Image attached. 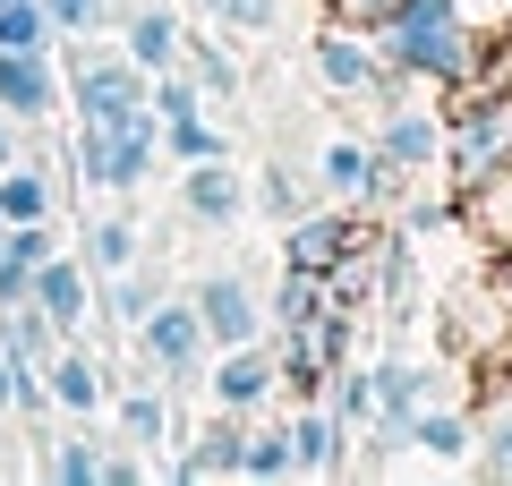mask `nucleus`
I'll list each match as a JSON object with an SVG mask.
<instances>
[{
  "mask_svg": "<svg viewBox=\"0 0 512 486\" xmlns=\"http://www.w3.org/2000/svg\"><path fill=\"white\" fill-rule=\"evenodd\" d=\"M367 35H376V52L427 94L470 86V69H478V35H470V18H461V0H402V9L384 26H367Z\"/></svg>",
  "mask_w": 512,
  "mask_h": 486,
  "instance_id": "nucleus-1",
  "label": "nucleus"
},
{
  "mask_svg": "<svg viewBox=\"0 0 512 486\" xmlns=\"http://www.w3.org/2000/svg\"><path fill=\"white\" fill-rule=\"evenodd\" d=\"M436 350H444V367H461V376H487V384L512 376V282H504V265H487L461 290H444Z\"/></svg>",
  "mask_w": 512,
  "mask_h": 486,
  "instance_id": "nucleus-2",
  "label": "nucleus"
},
{
  "mask_svg": "<svg viewBox=\"0 0 512 486\" xmlns=\"http://www.w3.org/2000/svg\"><path fill=\"white\" fill-rule=\"evenodd\" d=\"M512 162V86H453L444 94V188L461 205Z\"/></svg>",
  "mask_w": 512,
  "mask_h": 486,
  "instance_id": "nucleus-3",
  "label": "nucleus"
},
{
  "mask_svg": "<svg viewBox=\"0 0 512 486\" xmlns=\"http://www.w3.org/2000/svg\"><path fill=\"white\" fill-rule=\"evenodd\" d=\"M69 111L86 128H128V120H146V94H154V77L137 69V60L120 52V43H103V35H86V43H69Z\"/></svg>",
  "mask_w": 512,
  "mask_h": 486,
  "instance_id": "nucleus-4",
  "label": "nucleus"
},
{
  "mask_svg": "<svg viewBox=\"0 0 512 486\" xmlns=\"http://www.w3.org/2000/svg\"><path fill=\"white\" fill-rule=\"evenodd\" d=\"M316 77H325L333 94H359V103H376V111L393 103V94H419L402 69H393V60L376 52V35H367V26H342V18L316 26Z\"/></svg>",
  "mask_w": 512,
  "mask_h": 486,
  "instance_id": "nucleus-5",
  "label": "nucleus"
},
{
  "mask_svg": "<svg viewBox=\"0 0 512 486\" xmlns=\"http://www.w3.org/2000/svg\"><path fill=\"white\" fill-rule=\"evenodd\" d=\"M384 239V214H350V205H308V214H291L282 222V265H299V273H333L342 256H359V248H376Z\"/></svg>",
  "mask_w": 512,
  "mask_h": 486,
  "instance_id": "nucleus-6",
  "label": "nucleus"
},
{
  "mask_svg": "<svg viewBox=\"0 0 512 486\" xmlns=\"http://www.w3.org/2000/svg\"><path fill=\"white\" fill-rule=\"evenodd\" d=\"M128 342H137L146 376L171 384V393H180V384H197L205 359H214V342H205V324H197V307H188V299H154V316L137 324Z\"/></svg>",
  "mask_w": 512,
  "mask_h": 486,
  "instance_id": "nucleus-7",
  "label": "nucleus"
},
{
  "mask_svg": "<svg viewBox=\"0 0 512 486\" xmlns=\"http://www.w3.org/2000/svg\"><path fill=\"white\" fill-rule=\"evenodd\" d=\"M376 154L393 162V180H402V188L436 180V171H444V111L419 103V94H393L384 120H376Z\"/></svg>",
  "mask_w": 512,
  "mask_h": 486,
  "instance_id": "nucleus-8",
  "label": "nucleus"
},
{
  "mask_svg": "<svg viewBox=\"0 0 512 486\" xmlns=\"http://www.w3.org/2000/svg\"><path fill=\"white\" fill-rule=\"evenodd\" d=\"M316 188H325L333 205H350V214H384V205L402 197V180H393V162L376 154V137H325Z\"/></svg>",
  "mask_w": 512,
  "mask_h": 486,
  "instance_id": "nucleus-9",
  "label": "nucleus"
},
{
  "mask_svg": "<svg viewBox=\"0 0 512 486\" xmlns=\"http://www.w3.org/2000/svg\"><path fill=\"white\" fill-rule=\"evenodd\" d=\"M197 384H205V401H214V410H239V418H256L265 401L282 393V359H274V333H265V342H231V350H214Z\"/></svg>",
  "mask_w": 512,
  "mask_h": 486,
  "instance_id": "nucleus-10",
  "label": "nucleus"
},
{
  "mask_svg": "<svg viewBox=\"0 0 512 486\" xmlns=\"http://www.w3.org/2000/svg\"><path fill=\"white\" fill-rule=\"evenodd\" d=\"M188 307H197V324H205V342H214V350L265 342V333H274V324H265V299L248 290V273H205V282L188 290Z\"/></svg>",
  "mask_w": 512,
  "mask_h": 486,
  "instance_id": "nucleus-11",
  "label": "nucleus"
},
{
  "mask_svg": "<svg viewBox=\"0 0 512 486\" xmlns=\"http://www.w3.org/2000/svg\"><path fill=\"white\" fill-rule=\"evenodd\" d=\"M60 103H69V77L52 52H0V111L18 128H43Z\"/></svg>",
  "mask_w": 512,
  "mask_h": 486,
  "instance_id": "nucleus-12",
  "label": "nucleus"
},
{
  "mask_svg": "<svg viewBox=\"0 0 512 486\" xmlns=\"http://www.w3.org/2000/svg\"><path fill=\"white\" fill-rule=\"evenodd\" d=\"M26 299L60 324V342H77L86 316H94V265H86V256H69V248H52V256L35 265V282H26Z\"/></svg>",
  "mask_w": 512,
  "mask_h": 486,
  "instance_id": "nucleus-13",
  "label": "nucleus"
},
{
  "mask_svg": "<svg viewBox=\"0 0 512 486\" xmlns=\"http://www.w3.org/2000/svg\"><path fill=\"white\" fill-rule=\"evenodd\" d=\"M43 384H52V410H60V418H103V410H111V367L86 350V333L60 342L52 359H43Z\"/></svg>",
  "mask_w": 512,
  "mask_h": 486,
  "instance_id": "nucleus-14",
  "label": "nucleus"
},
{
  "mask_svg": "<svg viewBox=\"0 0 512 486\" xmlns=\"http://www.w3.org/2000/svg\"><path fill=\"white\" fill-rule=\"evenodd\" d=\"M188 452H171V478L180 486H214V478H239V452H248V418L239 410H214L197 435H180Z\"/></svg>",
  "mask_w": 512,
  "mask_h": 486,
  "instance_id": "nucleus-15",
  "label": "nucleus"
},
{
  "mask_svg": "<svg viewBox=\"0 0 512 486\" xmlns=\"http://www.w3.org/2000/svg\"><path fill=\"white\" fill-rule=\"evenodd\" d=\"M367 376H376V427H367V435H376V444H402V427L436 401V367H419V359H376Z\"/></svg>",
  "mask_w": 512,
  "mask_h": 486,
  "instance_id": "nucleus-16",
  "label": "nucleus"
},
{
  "mask_svg": "<svg viewBox=\"0 0 512 486\" xmlns=\"http://www.w3.org/2000/svg\"><path fill=\"white\" fill-rule=\"evenodd\" d=\"M180 205H188V222H205V231H222V222H239V214H248V180L231 171V154L180 162Z\"/></svg>",
  "mask_w": 512,
  "mask_h": 486,
  "instance_id": "nucleus-17",
  "label": "nucleus"
},
{
  "mask_svg": "<svg viewBox=\"0 0 512 486\" xmlns=\"http://www.w3.org/2000/svg\"><path fill=\"white\" fill-rule=\"evenodd\" d=\"M291 444H299V478H350V444L359 435L325 401H291Z\"/></svg>",
  "mask_w": 512,
  "mask_h": 486,
  "instance_id": "nucleus-18",
  "label": "nucleus"
},
{
  "mask_svg": "<svg viewBox=\"0 0 512 486\" xmlns=\"http://www.w3.org/2000/svg\"><path fill=\"white\" fill-rule=\"evenodd\" d=\"M402 452H419V461H436V469H470V452H478V418L453 410V401H427V410L402 427Z\"/></svg>",
  "mask_w": 512,
  "mask_h": 486,
  "instance_id": "nucleus-19",
  "label": "nucleus"
},
{
  "mask_svg": "<svg viewBox=\"0 0 512 486\" xmlns=\"http://www.w3.org/2000/svg\"><path fill=\"white\" fill-rule=\"evenodd\" d=\"M111 35H120V52L137 60L146 77H163V69H180V43H188V26L171 18L163 0H146V9H120V26H111Z\"/></svg>",
  "mask_w": 512,
  "mask_h": 486,
  "instance_id": "nucleus-20",
  "label": "nucleus"
},
{
  "mask_svg": "<svg viewBox=\"0 0 512 486\" xmlns=\"http://www.w3.org/2000/svg\"><path fill=\"white\" fill-rule=\"evenodd\" d=\"M120 444L154 452V444H180V410H171V384H128L120 393Z\"/></svg>",
  "mask_w": 512,
  "mask_h": 486,
  "instance_id": "nucleus-21",
  "label": "nucleus"
},
{
  "mask_svg": "<svg viewBox=\"0 0 512 486\" xmlns=\"http://www.w3.org/2000/svg\"><path fill=\"white\" fill-rule=\"evenodd\" d=\"M103 435H94V418H77V435H52V452H43V478L52 486H103Z\"/></svg>",
  "mask_w": 512,
  "mask_h": 486,
  "instance_id": "nucleus-22",
  "label": "nucleus"
},
{
  "mask_svg": "<svg viewBox=\"0 0 512 486\" xmlns=\"http://www.w3.org/2000/svg\"><path fill=\"white\" fill-rule=\"evenodd\" d=\"M60 350V324L43 316L35 299H18V307H0V359H18V367H43Z\"/></svg>",
  "mask_w": 512,
  "mask_h": 486,
  "instance_id": "nucleus-23",
  "label": "nucleus"
},
{
  "mask_svg": "<svg viewBox=\"0 0 512 486\" xmlns=\"http://www.w3.org/2000/svg\"><path fill=\"white\" fill-rule=\"evenodd\" d=\"M470 469H478V478H495V486H512V376L495 384V401L478 410V452H470Z\"/></svg>",
  "mask_w": 512,
  "mask_h": 486,
  "instance_id": "nucleus-24",
  "label": "nucleus"
},
{
  "mask_svg": "<svg viewBox=\"0 0 512 486\" xmlns=\"http://www.w3.org/2000/svg\"><path fill=\"white\" fill-rule=\"evenodd\" d=\"M94 299H103V316L120 324V333H137V324L154 316V299H163V282H154L146 265H128V273H103V282H94Z\"/></svg>",
  "mask_w": 512,
  "mask_h": 486,
  "instance_id": "nucleus-25",
  "label": "nucleus"
},
{
  "mask_svg": "<svg viewBox=\"0 0 512 486\" xmlns=\"http://www.w3.org/2000/svg\"><path fill=\"white\" fill-rule=\"evenodd\" d=\"M239 478H256V486H291V478H299L291 418H282V427H248V452H239Z\"/></svg>",
  "mask_w": 512,
  "mask_h": 486,
  "instance_id": "nucleus-26",
  "label": "nucleus"
},
{
  "mask_svg": "<svg viewBox=\"0 0 512 486\" xmlns=\"http://www.w3.org/2000/svg\"><path fill=\"white\" fill-rule=\"evenodd\" d=\"M316 316H325V273H299V265H282L274 299H265V324H274V333H299V324H316Z\"/></svg>",
  "mask_w": 512,
  "mask_h": 486,
  "instance_id": "nucleus-27",
  "label": "nucleus"
},
{
  "mask_svg": "<svg viewBox=\"0 0 512 486\" xmlns=\"http://www.w3.org/2000/svg\"><path fill=\"white\" fill-rule=\"evenodd\" d=\"M325 410L342 418L350 435H367V427H376V376H367L359 359H342V367L325 376Z\"/></svg>",
  "mask_w": 512,
  "mask_h": 486,
  "instance_id": "nucleus-28",
  "label": "nucleus"
},
{
  "mask_svg": "<svg viewBox=\"0 0 512 486\" xmlns=\"http://www.w3.org/2000/svg\"><path fill=\"white\" fill-rule=\"evenodd\" d=\"M52 180H43V171H35V162H9V171H0V222H52Z\"/></svg>",
  "mask_w": 512,
  "mask_h": 486,
  "instance_id": "nucleus-29",
  "label": "nucleus"
},
{
  "mask_svg": "<svg viewBox=\"0 0 512 486\" xmlns=\"http://www.w3.org/2000/svg\"><path fill=\"white\" fill-rule=\"evenodd\" d=\"M274 359H282V393H291V401H325V376H333V367L316 359L308 324H299V333H274Z\"/></svg>",
  "mask_w": 512,
  "mask_h": 486,
  "instance_id": "nucleus-30",
  "label": "nucleus"
},
{
  "mask_svg": "<svg viewBox=\"0 0 512 486\" xmlns=\"http://www.w3.org/2000/svg\"><path fill=\"white\" fill-rule=\"evenodd\" d=\"M137 256H146V231H137L128 214H103V222L86 231V265H94V282H103V273H128Z\"/></svg>",
  "mask_w": 512,
  "mask_h": 486,
  "instance_id": "nucleus-31",
  "label": "nucleus"
},
{
  "mask_svg": "<svg viewBox=\"0 0 512 486\" xmlns=\"http://www.w3.org/2000/svg\"><path fill=\"white\" fill-rule=\"evenodd\" d=\"M180 69L205 86V103H239V60L222 52L214 35H188V43H180Z\"/></svg>",
  "mask_w": 512,
  "mask_h": 486,
  "instance_id": "nucleus-32",
  "label": "nucleus"
},
{
  "mask_svg": "<svg viewBox=\"0 0 512 486\" xmlns=\"http://www.w3.org/2000/svg\"><path fill=\"white\" fill-rule=\"evenodd\" d=\"M248 205H256V214H265V222H274V231H282V222H291V214H308V188L291 180V162H265V171H256V180H248Z\"/></svg>",
  "mask_w": 512,
  "mask_h": 486,
  "instance_id": "nucleus-33",
  "label": "nucleus"
},
{
  "mask_svg": "<svg viewBox=\"0 0 512 486\" xmlns=\"http://www.w3.org/2000/svg\"><path fill=\"white\" fill-rule=\"evenodd\" d=\"M43 18H52L60 43H86V35H111L120 26V0H43Z\"/></svg>",
  "mask_w": 512,
  "mask_h": 486,
  "instance_id": "nucleus-34",
  "label": "nucleus"
},
{
  "mask_svg": "<svg viewBox=\"0 0 512 486\" xmlns=\"http://www.w3.org/2000/svg\"><path fill=\"white\" fill-rule=\"evenodd\" d=\"M52 18H43V0H0V52H52Z\"/></svg>",
  "mask_w": 512,
  "mask_h": 486,
  "instance_id": "nucleus-35",
  "label": "nucleus"
},
{
  "mask_svg": "<svg viewBox=\"0 0 512 486\" xmlns=\"http://www.w3.org/2000/svg\"><path fill=\"white\" fill-rule=\"evenodd\" d=\"M205 154H231V137H222L205 111H197V120H163V162H171V171H180V162H205Z\"/></svg>",
  "mask_w": 512,
  "mask_h": 486,
  "instance_id": "nucleus-36",
  "label": "nucleus"
},
{
  "mask_svg": "<svg viewBox=\"0 0 512 486\" xmlns=\"http://www.w3.org/2000/svg\"><path fill=\"white\" fill-rule=\"evenodd\" d=\"M197 9L222 35H274V18H282V0H197Z\"/></svg>",
  "mask_w": 512,
  "mask_h": 486,
  "instance_id": "nucleus-37",
  "label": "nucleus"
},
{
  "mask_svg": "<svg viewBox=\"0 0 512 486\" xmlns=\"http://www.w3.org/2000/svg\"><path fill=\"white\" fill-rule=\"evenodd\" d=\"M146 103H154V120H197V111H205V86H197L188 69H163Z\"/></svg>",
  "mask_w": 512,
  "mask_h": 486,
  "instance_id": "nucleus-38",
  "label": "nucleus"
},
{
  "mask_svg": "<svg viewBox=\"0 0 512 486\" xmlns=\"http://www.w3.org/2000/svg\"><path fill=\"white\" fill-rule=\"evenodd\" d=\"M316 9H325V18H342V26H384L402 0H316Z\"/></svg>",
  "mask_w": 512,
  "mask_h": 486,
  "instance_id": "nucleus-39",
  "label": "nucleus"
},
{
  "mask_svg": "<svg viewBox=\"0 0 512 486\" xmlns=\"http://www.w3.org/2000/svg\"><path fill=\"white\" fill-rule=\"evenodd\" d=\"M0 418H18V359H0Z\"/></svg>",
  "mask_w": 512,
  "mask_h": 486,
  "instance_id": "nucleus-40",
  "label": "nucleus"
},
{
  "mask_svg": "<svg viewBox=\"0 0 512 486\" xmlns=\"http://www.w3.org/2000/svg\"><path fill=\"white\" fill-rule=\"evenodd\" d=\"M18 137H26V128L9 120V111H0V171H9V162H18Z\"/></svg>",
  "mask_w": 512,
  "mask_h": 486,
  "instance_id": "nucleus-41",
  "label": "nucleus"
},
{
  "mask_svg": "<svg viewBox=\"0 0 512 486\" xmlns=\"http://www.w3.org/2000/svg\"><path fill=\"white\" fill-rule=\"evenodd\" d=\"M495 265H504V282H512V239H504V256H495Z\"/></svg>",
  "mask_w": 512,
  "mask_h": 486,
  "instance_id": "nucleus-42",
  "label": "nucleus"
}]
</instances>
